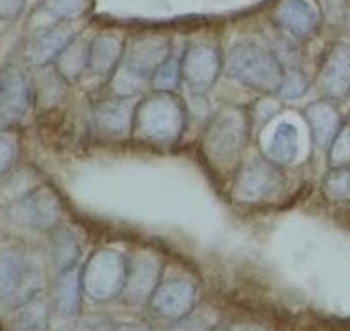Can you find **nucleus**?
Wrapping results in <instances>:
<instances>
[{
    "instance_id": "nucleus-6",
    "label": "nucleus",
    "mask_w": 350,
    "mask_h": 331,
    "mask_svg": "<svg viewBox=\"0 0 350 331\" xmlns=\"http://www.w3.org/2000/svg\"><path fill=\"white\" fill-rule=\"evenodd\" d=\"M42 272L18 246L0 248V304L23 305L39 293Z\"/></svg>"
},
{
    "instance_id": "nucleus-32",
    "label": "nucleus",
    "mask_w": 350,
    "mask_h": 331,
    "mask_svg": "<svg viewBox=\"0 0 350 331\" xmlns=\"http://www.w3.org/2000/svg\"><path fill=\"white\" fill-rule=\"evenodd\" d=\"M75 331H117V328L107 317H89L82 321Z\"/></svg>"
},
{
    "instance_id": "nucleus-34",
    "label": "nucleus",
    "mask_w": 350,
    "mask_h": 331,
    "mask_svg": "<svg viewBox=\"0 0 350 331\" xmlns=\"http://www.w3.org/2000/svg\"><path fill=\"white\" fill-rule=\"evenodd\" d=\"M117 331H150V328L143 326V324H122L117 328Z\"/></svg>"
},
{
    "instance_id": "nucleus-28",
    "label": "nucleus",
    "mask_w": 350,
    "mask_h": 331,
    "mask_svg": "<svg viewBox=\"0 0 350 331\" xmlns=\"http://www.w3.org/2000/svg\"><path fill=\"white\" fill-rule=\"evenodd\" d=\"M308 79L305 77V73L298 68H289L288 72L284 70V77H282L281 88H279L278 94L286 100H298L304 96L308 91Z\"/></svg>"
},
{
    "instance_id": "nucleus-30",
    "label": "nucleus",
    "mask_w": 350,
    "mask_h": 331,
    "mask_svg": "<svg viewBox=\"0 0 350 331\" xmlns=\"http://www.w3.org/2000/svg\"><path fill=\"white\" fill-rule=\"evenodd\" d=\"M18 159V145L5 133L0 131V178L8 174Z\"/></svg>"
},
{
    "instance_id": "nucleus-12",
    "label": "nucleus",
    "mask_w": 350,
    "mask_h": 331,
    "mask_svg": "<svg viewBox=\"0 0 350 331\" xmlns=\"http://www.w3.org/2000/svg\"><path fill=\"white\" fill-rule=\"evenodd\" d=\"M135 96L105 98L96 103L93 110L94 127L107 138H126L133 135V119H135Z\"/></svg>"
},
{
    "instance_id": "nucleus-24",
    "label": "nucleus",
    "mask_w": 350,
    "mask_h": 331,
    "mask_svg": "<svg viewBox=\"0 0 350 331\" xmlns=\"http://www.w3.org/2000/svg\"><path fill=\"white\" fill-rule=\"evenodd\" d=\"M181 81V54L178 58L171 54L154 73L150 85L154 91H174Z\"/></svg>"
},
{
    "instance_id": "nucleus-27",
    "label": "nucleus",
    "mask_w": 350,
    "mask_h": 331,
    "mask_svg": "<svg viewBox=\"0 0 350 331\" xmlns=\"http://www.w3.org/2000/svg\"><path fill=\"white\" fill-rule=\"evenodd\" d=\"M327 166L329 168H350V124L347 120L327 148Z\"/></svg>"
},
{
    "instance_id": "nucleus-13",
    "label": "nucleus",
    "mask_w": 350,
    "mask_h": 331,
    "mask_svg": "<svg viewBox=\"0 0 350 331\" xmlns=\"http://www.w3.org/2000/svg\"><path fill=\"white\" fill-rule=\"evenodd\" d=\"M77 30L72 21H59L54 27L46 28L30 42L25 53V59L33 68L54 65L59 54L77 39Z\"/></svg>"
},
{
    "instance_id": "nucleus-10",
    "label": "nucleus",
    "mask_w": 350,
    "mask_h": 331,
    "mask_svg": "<svg viewBox=\"0 0 350 331\" xmlns=\"http://www.w3.org/2000/svg\"><path fill=\"white\" fill-rule=\"evenodd\" d=\"M31 101V85L20 68L9 66L0 72V131L23 122Z\"/></svg>"
},
{
    "instance_id": "nucleus-16",
    "label": "nucleus",
    "mask_w": 350,
    "mask_h": 331,
    "mask_svg": "<svg viewBox=\"0 0 350 331\" xmlns=\"http://www.w3.org/2000/svg\"><path fill=\"white\" fill-rule=\"evenodd\" d=\"M161 263L152 254H138L129 260V274L122 295L131 304H143L152 300L155 289L161 284Z\"/></svg>"
},
{
    "instance_id": "nucleus-5",
    "label": "nucleus",
    "mask_w": 350,
    "mask_h": 331,
    "mask_svg": "<svg viewBox=\"0 0 350 331\" xmlns=\"http://www.w3.org/2000/svg\"><path fill=\"white\" fill-rule=\"evenodd\" d=\"M129 274V259L110 248L94 251L81 270L82 288L96 302H110L120 297Z\"/></svg>"
},
{
    "instance_id": "nucleus-11",
    "label": "nucleus",
    "mask_w": 350,
    "mask_h": 331,
    "mask_svg": "<svg viewBox=\"0 0 350 331\" xmlns=\"http://www.w3.org/2000/svg\"><path fill=\"white\" fill-rule=\"evenodd\" d=\"M317 84L326 100L345 101L350 98V44L335 42L327 47L321 62Z\"/></svg>"
},
{
    "instance_id": "nucleus-8",
    "label": "nucleus",
    "mask_w": 350,
    "mask_h": 331,
    "mask_svg": "<svg viewBox=\"0 0 350 331\" xmlns=\"http://www.w3.org/2000/svg\"><path fill=\"white\" fill-rule=\"evenodd\" d=\"M9 216L21 227L39 232H54L62 222V202L49 187H37L12 202Z\"/></svg>"
},
{
    "instance_id": "nucleus-26",
    "label": "nucleus",
    "mask_w": 350,
    "mask_h": 331,
    "mask_svg": "<svg viewBox=\"0 0 350 331\" xmlns=\"http://www.w3.org/2000/svg\"><path fill=\"white\" fill-rule=\"evenodd\" d=\"M91 2L93 0H42V5L59 21H72L84 14L91 8Z\"/></svg>"
},
{
    "instance_id": "nucleus-4",
    "label": "nucleus",
    "mask_w": 350,
    "mask_h": 331,
    "mask_svg": "<svg viewBox=\"0 0 350 331\" xmlns=\"http://www.w3.org/2000/svg\"><path fill=\"white\" fill-rule=\"evenodd\" d=\"M171 54L170 39L162 35H150L136 40L124 53L122 63L108 81L113 94L138 96L146 85H150L154 73Z\"/></svg>"
},
{
    "instance_id": "nucleus-19",
    "label": "nucleus",
    "mask_w": 350,
    "mask_h": 331,
    "mask_svg": "<svg viewBox=\"0 0 350 331\" xmlns=\"http://www.w3.org/2000/svg\"><path fill=\"white\" fill-rule=\"evenodd\" d=\"M265 157L281 168L291 166L300 154V131L291 122H281L273 127L265 143Z\"/></svg>"
},
{
    "instance_id": "nucleus-1",
    "label": "nucleus",
    "mask_w": 350,
    "mask_h": 331,
    "mask_svg": "<svg viewBox=\"0 0 350 331\" xmlns=\"http://www.w3.org/2000/svg\"><path fill=\"white\" fill-rule=\"evenodd\" d=\"M189 110L174 91H154L136 101L133 135L154 145H173L183 136Z\"/></svg>"
},
{
    "instance_id": "nucleus-15",
    "label": "nucleus",
    "mask_w": 350,
    "mask_h": 331,
    "mask_svg": "<svg viewBox=\"0 0 350 331\" xmlns=\"http://www.w3.org/2000/svg\"><path fill=\"white\" fill-rule=\"evenodd\" d=\"M150 302L155 312L162 317L178 321L193 310L197 289L187 279H167L157 286Z\"/></svg>"
},
{
    "instance_id": "nucleus-21",
    "label": "nucleus",
    "mask_w": 350,
    "mask_h": 331,
    "mask_svg": "<svg viewBox=\"0 0 350 331\" xmlns=\"http://www.w3.org/2000/svg\"><path fill=\"white\" fill-rule=\"evenodd\" d=\"M82 279L77 267L62 272L56 293H54V308L56 314L63 317H70L77 314L79 305H81V291H82Z\"/></svg>"
},
{
    "instance_id": "nucleus-9",
    "label": "nucleus",
    "mask_w": 350,
    "mask_h": 331,
    "mask_svg": "<svg viewBox=\"0 0 350 331\" xmlns=\"http://www.w3.org/2000/svg\"><path fill=\"white\" fill-rule=\"evenodd\" d=\"M224 58L215 44H190L181 53V77L190 93L206 94L218 81Z\"/></svg>"
},
{
    "instance_id": "nucleus-20",
    "label": "nucleus",
    "mask_w": 350,
    "mask_h": 331,
    "mask_svg": "<svg viewBox=\"0 0 350 331\" xmlns=\"http://www.w3.org/2000/svg\"><path fill=\"white\" fill-rule=\"evenodd\" d=\"M56 75L63 82L75 84L82 79L89 68V42L84 39H75L54 62Z\"/></svg>"
},
{
    "instance_id": "nucleus-22",
    "label": "nucleus",
    "mask_w": 350,
    "mask_h": 331,
    "mask_svg": "<svg viewBox=\"0 0 350 331\" xmlns=\"http://www.w3.org/2000/svg\"><path fill=\"white\" fill-rule=\"evenodd\" d=\"M82 244L79 235L66 227H58L53 235V259L62 272L73 269L81 256Z\"/></svg>"
},
{
    "instance_id": "nucleus-18",
    "label": "nucleus",
    "mask_w": 350,
    "mask_h": 331,
    "mask_svg": "<svg viewBox=\"0 0 350 331\" xmlns=\"http://www.w3.org/2000/svg\"><path fill=\"white\" fill-rule=\"evenodd\" d=\"M126 53V46L119 37L112 34L96 35L89 42V68L91 75L110 81L120 66Z\"/></svg>"
},
{
    "instance_id": "nucleus-33",
    "label": "nucleus",
    "mask_w": 350,
    "mask_h": 331,
    "mask_svg": "<svg viewBox=\"0 0 350 331\" xmlns=\"http://www.w3.org/2000/svg\"><path fill=\"white\" fill-rule=\"evenodd\" d=\"M213 331H262V330L254 326H225V328H215Z\"/></svg>"
},
{
    "instance_id": "nucleus-14",
    "label": "nucleus",
    "mask_w": 350,
    "mask_h": 331,
    "mask_svg": "<svg viewBox=\"0 0 350 331\" xmlns=\"http://www.w3.org/2000/svg\"><path fill=\"white\" fill-rule=\"evenodd\" d=\"M304 117L308 126L314 148L321 152H327L333 140L336 138L342 126L345 124L335 101L326 100V98L312 101L305 107Z\"/></svg>"
},
{
    "instance_id": "nucleus-23",
    "label": "nucleus",
    "mask_w": 350,
    "mask_h": 331,
    "mask_svg": "<svg viewBox=\"0 0 350 331\" xmlns=\"http://www.w3.org/2000/svg\"><path fill=\"white\" fill-rule=\"evenodd\" d=\"M21 331H42L47 323L46 302L39 297V293L21 305L20 317H18Z\"/></svg>"
},
{
    "instance_id": "nucleus-2",
    "label": "nucleus",
    "mask_w": 350,
    "mask_h": 331,
    "mask_svg": "<svg viewBox=\"0 0 350 331\" xmlns=\"http://www.w3.org/2000/svg\"><path fill=\"white\" fill-rule=\"evenodd\" d=\"M251 116L244 107L228 105L209 119L202 136V150L218 171L234 170L250 142Z\"/></svg>"
},
{
    "instance_id": "nucleus-7",
    "label": "nucleus",
    "mask_w": 350,
    "mask_h": 331,
    "mask_svg": "<svg viewBox=\"0 0 350 331\" xmlns=\"http://www.w3.org/2000/svg\"><path fill=\"white\" fill-rule=\"evenodd\" d=\"M284 181V171L281 166L265 155H260L235 171L232 197L243 204H262L281 194Z\"/></svg>"
},
{
    "instance_id": "nucleus-3",
    "label": "nucleus",
    "mask_w": 350,
    "mask_h": 331,
    "mask_svg": "<svg viewBox=\"0 0 350 331\" xmlns=\"http://www.w3.org/2000/svg\"><path fill=\"white\" fill-rule=\"evenodd\" d=\"M225 72L230 79L258 93L278 94L284 77V66L278 54L256 42H239L225 58Z\"/></svg>"
},
{
    "instance_id": "nucleus-17",
    "label": "nucleus",
    "mask_w": 350,
    "mask_h": 331,
    "mask_svg": "<svg viewBox=\"0 0 350 331\" xmlns=\"http://www.w3.org/2000/svg\"><path fill=\"white\" fill-rule=\"evenodd\" d=\"M273 18L282 30L300 40L312 37L321 23L319 12L307 0H282Z\"/></svg>"
},
{
    "instance_id": "nucleus-31",
    "label": "nucleus",
    "mask_w": 350,
    "mask_h": 331,
    "mask_svg": "<svg viewBox=\"0 0 350 331\" xmlns=\"http://www.w3.org/2000/svg\"><path fill=\"white\" fill-rule=\"evenodd\" d=\"M27 0H0V21L14 20L23 11Z\"/></svg>"
},
{
    "instance_id": "nucleus-35",
    "label": "nucleus",
    "mask_w": 350,
    "mask_h": 331,
    "mask_svg": "<svg viewBox=\"0 0 350 331\" xmlns=\"http://www.w3.org/2000/svg\"><path fill=\"white\" fill-rule=\"evenodd\" d=\"M347 122H349V124H350V117H349V120H347Z\"/></svg>"
},
{
    "instance_id": "nucleus-29",
    "label": "nucleus",
    "mask_w": 350,
    "mask_h": 331,
    "mask_svg": "<svg viewBox=\"0 0 350 331\" xmlns=\"http://www.w3.org/2000/svg\"><path fill=\"white\" fill-rule=\"evenodd\" d=\"M216 317L211 312H202V314H192L181 317L176 321L171 331H213L215 330Z\"/></svg>"
},
{
    "instance_id": "nucleus-25",
    "label": "nucleus",
    "mask_w": 350,
    "mask_h": 331,
    "mask_svg": "<svg viewBox=\"0 0 350 331\" xmlns=\"http://www.w3.org/2000/svg\"><path fill=\"white\" fill-rule=\"evenodd\" d=\"M323 190L331 200H350V168H329L323 180Z\"/></svg>"
}]
</instances>
